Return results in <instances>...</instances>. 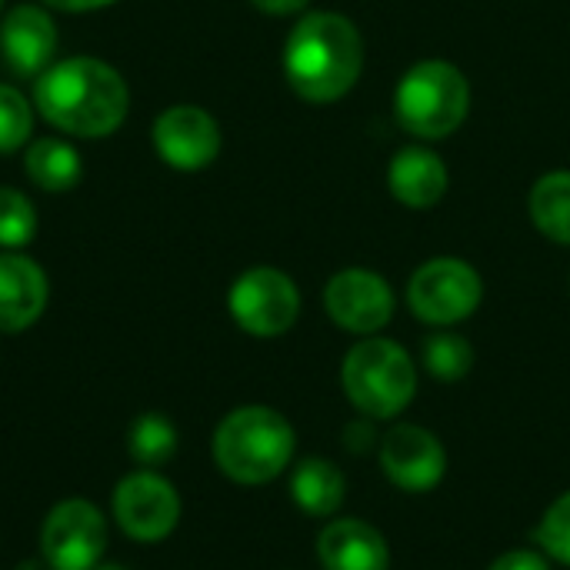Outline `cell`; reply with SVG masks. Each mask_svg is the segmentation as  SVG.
I'll use <instances>...</instances> for the list:
<instances>
[{
	"label": "cell",
	"instance_id": "cell-28",
	"mask_svg": "<svg viewBox=\"0 0 570 570\" xmlns=\"http://www.w3.org/2000/svg\"><path fill=\"white\" fill-rule=\"evenodd\" d=\"M47 3L50 10H67V13H87V10H100V7H110L117 0H40Z\"/></svg>",
	"mask_w": 570,
	"mask_h": 570
},
{
	"label": "cell",
	"instance_id": "cell-23",
	"mask_svg": "<svg viewBox=\"0 0 570 570\" xmlns=\"http://www.w3.org/2000/svg\"><path fill=\"white\" fill-rule=\"evenodd\" d=\"M534 548L544 551L554 564L570 568V491L558 494L534 528Z\"/></svg>",
	"mask_w": 570,
	"mask_h": 570
},
{
	"label": "cell",
	"instance_id": "cell-20",
	"mask_svg": "<svg viewBox=\"0 0 570 570\" xmlns=\"http://www.w3.org/2000/svg\"><path fill=\"white\" fill-rule=\"evenodd\" d=\"M421 364L424 371L441 381V384H458L471 374L474 367V347L464 334H458L454 327H438L434 334L424 337L421 347Z\"/></svg>",
	"mask_w": 570,
	"mask_h": 570
},
{
	"label": "cell",
	"instance_id": "cell-2",
	"mask_svg": "<svg viewBox=\"0 0 570 570\" xmlns=\"http://www.w3.org/2000/svg\"><path fill=\"white\" fill-rule=\"evenodd\" d=\"M33 107L57 130L97 140L124 124L130 90L110 63L97 57H70L50 63L33 80Z\"/></svg>",
	"mask_w": 570,
	"mask_h": 570
},
{
	"label": "cell",
	"instance_id": "cell-15",
	"mask_svg": "<svg viewBox=\"0 0 570 570\" xmlns=\"http://www.w3.org/2000/svg\"><path fill=\"white\" fill-rule=\"evenodd\" d=\"M317 561L324 570H391V544L371 521L331 518L317 534Z\"/></svg>",
	"mask_w": 570,
	"mask_h": 570
},
{
	"label": "cell",
	"instance_id": "cell-13",
	"mask_svg": "<svg viewBox=\"0 0 570 570\" xmlns=\"http://www.w3.org/2000/svg\"><path fill=\"white\" fill-rule=\"evenodd\" d=\"M57 50V23L37 3H20L0 20V57L17 77H40Z\"/></svg>",
	"mask_w": 570,
	"mask_h": 570
},
{
	"label": "cell",
	"instance_id": "cell-10",
	"mask_svg": "<svg viewBox=\"0 0 570 570\" xmlns=\"http://www.w3.org/2000/svg\"><path fill=\"white\" fill-rule=\"evenodd\" d=\"M394 307L391 284L371 267H344L324 287L327 317L354 337L381 334L394 321Z\"/></svg>",
	"mask_w": 570,
	"mask_h": 570
},
{
	"label": "cell",
	"instance_id": "cell-25",
	"mask_svg": "<svg viewBox=\"0 0 570 570\" xmlns=\"http://www.w3.org/2000/svg\"><path fill=\"white\" fill-rule=\"evenodd\" d=\"M551 564L554 561L538 548H511L501 558H494L488 570H554Z\"/></svg>",
	"mask_w": 570,
	"mask_h": 570
},
{
	"label": "cell",
	"instance_id": "cell-4",
	"mask_svg": "<svg viewBox=\"0 0 570 570\" xmlns=\"http://www.w3.org/2000/svg\"><path fill=\"white\" fill-rule=\"evenodd\" d=\"M341 387L357 414L371 421H394L417 397V364L391 337H357L344 354Z\"/></svg>",
	"mask_w": 570,
	"mask_h": 570
},
{
	"label": "cell",
	"instance_id": "cell-7",
	"mask_svg": "<svg viewBox=\"0 0 570 570\" xmlns=\"http://www.w3.org/2000/svg\"><path fill=\"white\" fill-rule=\"evenodd\" d=\"M234 324L250 337H281L301 317V291L281 267H247L227 291Z\"/></svg>",
	"mask_w": 570,
	"mask_h": 570
},
{
	"label": "cell",
	"instance_id": "cell-8",
	"mask_svg": "<svg viewBox=\"0 0 570 570\" xmlns=\"http://www.w3.org/2000/svg\"><path fill=\"white\" fill-rule=\"evenodd\" d=\"M107 551V521L83 501L70 498L50 508L40 528V554L50 570H94Z\"/></svg>",
	"mask_w": 570,
	"mask_h": 570
},
{
	"label": "cell",
	"instance_id": "cell-6",
	"mask_svg": "<svg viewBox=\"0 0 570 570\" xmlns=\"http://www.w3.org/2000/svg\"><path fill=\"white\" fill-rule=\"evenodd\" d=\"M484 281L474 264L461 257H431L407 281V307L428 327H458L478 314Z\"/></svg>",
	"mask_w": 570,
	"mask_h": 570
},
{
	"label": "cell",
	"instance_id": "cell-17",
	"mask_svg": "<svg viewBox=\"0 0 570 570\" xmlns=\"http://www.w3.org/2000/svg\"><path fill=\"white\" fill-rule=\"evenodd\" d=\"M291 501L307 518L331 521L347 501V478L327 458H304L291 471Z\"/></svg>",
	"mask_w": 570,
	"mask_h": 570
},
{
	"label": "cell",
	"instance_id": "cell-3",
	"mask_svg": "<svg viewBox=\"0 0 570 570\" xmlns=\"http://www.w3.org/2000/svg\"><path fill=\"white\" fill-rule=\"evenodd\" d=\"M214 464L224 478L244 488H261L277 481L297 451L294 424L267 404H244L224 414L210 441Z\"/></svg>",
	"mask_w": 570,
	"mask_h": 570
},
{
	"label": "cell",
	"instance_id": "cell-30",
	"mask_svg": "<svg viewBox=\"0 0 570 570\" xmlns=\"http://www.w3.org/2000/svg\"><path fill=\"white\" fill-rule=\"evenodd\" d=\"M0 7H3V0H0Z\"/></svg>",
	"mask_w": 570,
	"mask_h": 570
},
{
	"label": "cell",
	"instance_id": "cell-16",
	"mask_svg": "<svg viewBox=\"0 0 570 570\" xmlns=\"http://www.w3.org/2000/svg\"><path fill=\"white\" fill-rule=\"evenodd\" d=\"M451 187L448 164L428 144L401 147L387 164V190L397 204L411 210H431L444 200Z\"/></svg>",
	"mask_w": 570,
	"mask_h": 570
},
{
	"label": "cell",
	"instance_id": "cell-11",
	"mask_svg": "<svg viewBox=\"0 0 570 570\" xmlns=\"http://www.w3.org/2000/svg\"><path fill=\"white\" fill-rule=\"evenodd\" d=\"M377 461L384 478L404 494H431L448 474V451L424 424H394L377 444Z\"/></svg>",
	"mask_w": 570,
	"mask_h": 570
},
{
	"label": "cell",
	"instance_id": "cell-22",
	"mask_svg": "<svg viewBox=\"0 0 570 570\" xmlns=\"http://www.w3.org/2000/svg\"><path fill=\"white\" fill-rule=\"evenodd\" d=\"M37 234V210L27 194L13 187H0V247L20 250Z\"/></svg>",
	"mask_w": 570,
	"mask_h": 570
},
{
	"label": "cell",
	"instance_id": "cell-19",
	"mask_svg": "<svg viewBox=\"0 0 570 570\" xmlns=\"http://www.w3.org/2000/svg\"><path fill=\"white\" fill-rule=\"evenodd\" d=\"M528 210L541 237L558 247H570V170H551L538 177L528 197Z\"/></svg>",
	"mask_w": 570,
	"mask_h": 570
},
{
	"label": "cell",
	"instance_id": "cell-1",
	"mask_svg": "<svg viewBox=\"0 0 570 570\" xmlns=\"http://www.w3.org/2000/svg\"><path fill=\"white\" fill-rule=\"evenodd\" d=\"M364 73V37L337 10H304L284 43V77L307 104L344 100Z\"/></svg>",
	"mask_w": 570,
	"mask_h": 570
},
{
	"label": "cell",
	"instance_id": "cell-29",
	"mask_svg": "<svg viewBox=\"0 0 570 570\" xmlns=\"http://www.w3.org/2000/svg\"><path fill=\"white\" fill-rule=\"evenodd\" d=\"M94 570H124V568H120V564H104V561H100Z\"/></svg>",
	"mask_w": 570,
	"mask_h": 570
},
{
	"label": "cell",
	"instance_id": "cell-12",
	"mask_svg": "<svg viewBox=\"0 0 570 570\" xmlns=\"http://www.w3.org/2000/svg\"><path fill=\"white\" fill-rule=\"evenodd\" d=\"M154 147L174 170H204L220 154V124L197 104H174L154 120Z\"/></svg>",
	"mask_w": 570,
	"mask_h": 570
},
{
	"label": "cell",
	"instance_id": "cell-26",
	"mask_svg": "<svg viewBox=\"0 0 570 570\" xmlns=\"http://www.w3.org/2000/svg\"><path fill=\"white\" fill-rule=\"evenodd\" d=\"M344 444H347V451H357V454L377 448L381 438H377V431H374V421L364 417V414H361V421H351L347 431H344Z\"/></svg>",
	"mask_w": 570,
	"mask_h": 570
},
{
	"label": "cell",
	"instance_id": "cell-5",
	"mask_svg": "<svg viewBox=\"0 0 570 570\" xmlns=\"http://www.w3.org/2000/svg\"><path fill=\"white\" fill-rule=\"evenodd\" d=\"M394 114L411 137L424 144L444 140L458 134L471 114V80L451 60L441 57L417 60L397 80Z\"/></svg>",
	"mask_w": 570,
	"mask_h": 570
},
{
	"label": "cell",
	"instance_id": "cell-21",
	"mask_svg": "<svg viewBox=\"0 0 570 570\" xmlns=\"http://www.w3.org/2000/svg\"><path fill=\"white\" fill-rule=\"evenodd\" d=\"M127 451L130 458L147 468V471H157L160 464H167L177 451V428L164 417V414H140L134 424H130V434H127Z\"/></svg>",
	"mask_w": 570,
	"mask_h": 570
},
{
	"label": "cell",
	"instance_id": "cell-14",
	"mask_svg": "<svg viewBox=\"0 0 570 570\" xmlns=\"http://www.w3.org/2000/svg\"><path fill=\"white\" fill-rule=\"evenodd\" d=\"M47 297L50 284L33 257L20 250L0 254V334H20L33 327L47 307Z\"/></svg>",
	"mask_w": 570,
	"mask_h": 570
},
{
	"label": "cell",
	"instance_id": "cell-27",
	"mask_svg": "<svg viewBox=\"0 0 570 570\" xmlns=\"http://www.w3.org/2000/svg\"><path fill=\"white\" fill-rule=\"evenodd\" d=\"M250 3L271 17H291V13H304L311 0H250Z\"/></svg>",
	"mask_w": 570,
	"mask_h": 570
},
{
	"label": "cell",
	"instance_id": "cell-24",
	"mask_svg": "<svg viewBox=\"0 0 570 570\" xmlns=\"http://www.w3.org/2000/svg\"><path fill=\"white\" fill-rule=\"evenodd\" d=\"M33 134V110L20 90L0 83V154L20 150Z\"/></svg>",
	"mask_w": 570,
	"mask_h": 570
},
{
	"label": "cell",
	"instance_id": "cell-18",
	"mask_svg": "<svg viewBox=\"0 0 570 570\" xmlns=\"http://www.w3.org/2000/svg\"><path fill=\"white\" fill-rule=\"evenodd\" d=\"M23 170L30 177L33 187L50 190V194H67L80 184L83 177V164L80 154L60 140V137H40L27 147L23 154Z\"/></svg>",
	"mask_w": 570,
	"mask_h": 570
},
{
	"label": "cell",
	"instance_id": "cell-9",
	"mask_svg": "<svg viewBox=\"0 0 570 570\" xmlns=\"http://www.w3.org/2000/svg\"><path fill=\"white\" fill-rule=\"evenodd\" d=\"M114 521L140 544L164 541L180 524V494L157 471H130L114 488Z\"/></svg>",
	"mask_w": 570,
	"mask_h": 570
}]
</instances>
